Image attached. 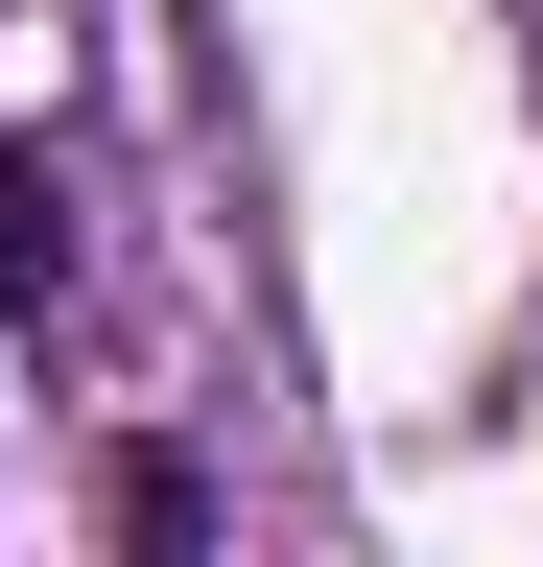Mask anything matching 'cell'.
I'll return each mask as SVG.
<instances>
[{
  "label": "cell",
  "mask_w": 543,
  "mask_h": 567,
  "mask_svg": "<svg viewBox=\"0 0 543 567\" xmlns=\"http://www.w3.org/2000/svg\"><path fill=\"white\" fill-rule=\"evenodd\" d=\"M95 520H118V567H213V473H189V450H118Z\"/></svg>",
  "instance_id": "cell-1"
},
{
  "label": "cell",
  "mask_w": 543,
  "mask_h": 567,
  "mask_svg": "<svg viewBox=\"0 0 543 567\" xmlns=\"http://www.w3.org/2000/svg\"><path fill=\"white\" fill-rule=\"evenodd\" d=\"M0 308H72V189L0 142Z\"/></svg>",
  "instance_id": "cell-2"
}]
</instances>
